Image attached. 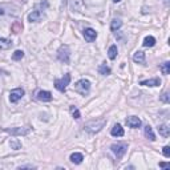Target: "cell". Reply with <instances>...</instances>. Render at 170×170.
Returning a JSON list of instances; mask_svg holds the SVG:
<instances>
[{
	"label": "cell",
	"instance_id": "cell-1",
	"mask_svg": "<svg viewBox=\"0 0 170 170\" xmlns=\"http://www.w3.org/2000/svg\"><path fill=\"white\" fill-rule=\"evenodd\" d=\"M75 91L79 92L80 95H82V96L88 95L89 91H91V82H89L88 80H85V79L79 80V81L75 84Z\"/></svg>",
	"mask_w": 170,
	"mask_h": 170
},
{
	"label": "cell",
	"instance_id": "cell-2",
	"mask_svg": "<svg viewBox=\"0 0 170 170\" xmlns=\"http://www.w3.org/2000/svg\"><path fill=\"white\" fill-rule=\"evenodd\" d=\"M69 81H71V75H64V77L61 79H56L55 80V88L60 92H65L66 86L69 85Z\"/></svg>",
	"mask_w": 170,
	"mask_h": 170
},
{
	"label": "cell",
	"instance_id": "cell-3",
	"mask_svg": "<svg viewBox=\"0 0 170 170\" xmlns=\"http://www.w3.org/2000/svg\"><path fill=\"white\" fill-rule=\"evenodd\" d=\"M104 125H105V121L102 120V121H91V122H88V124L85 125V130H88V132H91V133H96V132H98V130H101L102 128H104Z\"/></svg>",
	"mask_w": 170,
	"mask_h": 170
},
{
	"label": "cell",
	"instance_id": "cell-4",
	"mask_svg": "<svg viewBox=\"0 0 170 170\" xmlns=\"http://www.w3.org/2000/svg\"><path fill=\"white\" fill-rule=\"evenodd\" d=\"M112 152L116 154V157L117 158H121L122 156L126 153V149H128V146H126V144H113L111 146Z\"/></svg>",
	"mask_w": 170,
	"mask_h": 170
},
{
	"label": "cell",
	"instance_id": "cell-5",
	"mask_svg": "<svg viewBox=\"0 0 170 170\" xmlns=\"http://www.w3.org/2000/svg\"><path fill=\"white\" fill-rule=\"evenodd\" d=\"M57 57L63 63H69V47L68 45H61L57 52Z\"/></svg>",
	"mask_w": 170,
	"mask_h": 170
},
{
	"label": "cell",
	"instance_id": "cell-6",
	"mask_svg": "<svg viewBox=\"0 0 170 170\" xmlns=\"http://www.w3.org/2000/svg\"><path fill=\"white\" fill-rule=\"evenodd\" d=\"M23 96H24V89L16 88V89H13V91H11V93H9V100H11V102H18Z\"/></svg>",
	"mask_w": 170,
	"mask_h": 170
},
{
	"label": "cell",
	"instance_id": "cell-7",
	"mask_svg": "<svg viewBox=\"0 0 170 170\" xmlns=\"http://www.w3.org/2000/svg\"><path fill=\"white\" fill-rule=\"evenodd\" d=\"M41 16H43V8L39 9V5H36V7H35V11H32V13H29L28 20H29L31 23H32V21L36 23V21H40Z\"/></svg>",
	"mask_w": 170,
	"mask_h": 170
},
{
	"label": "cell",
	"instance_id": "cell-8",
	"mask_svg": "<svg viewBox=\"0 0 170 170\" xmlns=\"http://www.w3.org/2000/svg\"><path fill=\"white\" fill-rule=\"evenodd\" d=\"M5 132L12 136H27L31 132V129L29 128H15V129H5Z\"/></svg>",
	"mask_w": 170,
	"mask_h": 170
},
{
	"label": "cell",
	"instance_id": "cell-9",
	"mask_svg": "<svg viewBox=\"0 0 170 170\" xmlns=\"http://www.w3.org/2000/svg\"><path fill=\"white\" fill-rule=\"evenodd\" d=\"M84 37H85V40L88 43H92V41H95L96 40V37H97V32H96L95 29H92V28H86L84 31Z\"/></svg>",
	"mask_w": 170,
	"mask_h": 170
},
{
	"label": "cell",
	"instance_id": "cell-10",
	"mask_svg": "<svg viewBox=\"0 0 170 170\" xmlns=\"http://www.w3.org/2000/svg\"><path fill=\"white\" fill-rule=\"evenodd\" d=\"M126 125L129 126V128H140L141 126V120L138 117H134V116H132V117H128L126 118Z\"/></svg>",
	"mask_w": 170,
	"mask_h": 170
},
{
	"label": "cell",
	"instance_id": "cell-11",
	"mask_svg": "<svg viewBox=\"0 0 170 170\" xmlns=\"http://www.w3.org/2000/svg\"><path fill=\"white\" fill-rule=\"evenodd\" d=\"M37 98L40 101H51L52 100V93L48 91H39L37 92Z\"/></svg>",
	"mask_w": 170,
	"mask_h": 170
},
{
	"label": "cell",
	"instance_id": "cell-12",
	"mask_svg": "<svg viewBox=\"0 0 170 170\" xmlns=\"http://www.w3.org/2000/svg\"><path fill=\"white\" fill-rule=\"evenodd\" d=\"M111 134L113 136V137H122V136H124V129L121 128V125H120V124H116L112 128Z\"/></svg>",
	"mask_w": 170,
	"mask_h": 170
},
{
	"label": "cell",
	"instance_id": "cell-13",
	"mask_svg": "<svg viewBox=\"0 0 170 170\" xmlns=\"http://www.w3.org/2000/svg\"><path fill=\"white\" fill-rule=\"evenodd\" d=\"M140 85H144V86H158V85H161V80H159V79L144 80V81L140 82Z\"/></svg>",
	"mask_w": 170,
	"mask_h": 170
},
{
	"label": "cell",
	"instance_id": "cell-14",
	"mask_svg": "<svg viewBox=\"0 0 170 170\" xmlns=\"http://www.w3.org/2000/svg\"><path fill=\"white\" fill-rule=\"evenodd\" d=\"M12 47V41L9 39H5V37H0V49L5 51V49H9Z\"/></svg>",
	"mask_w": 170,
	"mask_h": 170
},
{
	"label": "cell",
	"instance_id": "cell-15",
	"mask_svg": "<svg viewBox=\"0 0 170 170\" xmlns=\"http://www.w3.org/2000/svg\"><path fill=\"white\" fill-rule=\"evenodd\" d=\"M133 60L136 63H138V64H142V63H145V53L142 51H137L134 53V56H133Z\"/></svg>",
	"mask_w": 170,
	"mask_h": 170
},
{
	"label": "cell",
	"instance_id": "cell-16",
	"mask_svg": "<svg viewBox=\"0 0 170 170\" xmlns=\"http://www.w3.org/2000/svg\"><path fill=\"white\" fill-rule=\"evenodd\" d=\"M82 159H84V156L81 154V153H73V154H71V161L73 162V164H81Z\"/></svg>",
	"mask_w": 170,
	"mask_h": 170
},
{
	"label": "cell",
	"instance_id": "cell-17",
	"mask_svg": "<svg viewBox=\"0 0 170 170\" xmlns=\"http://www.w3.org/2000/svg\"><path fill=\"white\" fill-rule=\"evenodd\" d=\"M145 136H146V138H149L150 141H154L156 140V136H154V133H153L152 126H149V125L145 126Z\"/></svg>",
	"mask_w": 170,
	"mask_h": 170
},
{
	"label": "cell",
	"instance_id": "cell-18",
	"mask_svg": "<svg viewBox=\"0 0 170 170\" xmlns=\"http://www.w3.org/2000/svg\"><path fill=\"white\" fill-rule=\"evenodd\" d=\"M11 31L13 33H20L23 31V24H21V21H15L13 24L11 25Z\"/></svg>",
	"mask_w": 170,
	"mask_h": 170
},
{
	"label": "cell",
	"instance_id": "cell-19",
	"mask_svg": "<svg viewBox=\"0 0 170 170\" xmlns=\"http://www.w3.org/2000/svg\"><path fill=\"white\" fill-rule=\"evenodd\" d=\"M158 132H159V134L164 136V137H169V134H170V129L168 128V125H159Z\"/></svg>",
	"mask_w": 170,
	"mask_h": 170
},
{
	"label": "cell",
	"instance_id": "cell-20",
	"mask_svg": "<svg viewBox=\"0 0 170 170\" xmlns=\"http://www.w3.org/2000/svg\"><path fill=\"white\" fill-rule=\"evenodd\" d=\"M98 72H100V75L108 76V75H111V68H109L106 64H101L98 66Z\"/></svg>",
	"mask_w": 170,
	"mask_h": 170
},
{
	"label": "cell",
	"instance_id": "cell-21",
	"mask_svg": "<svg viewBox=\"0 0 170 170\" xmlns=\"http://www.w3.org/2000/svg\"><path fill=\"white\" fill-rule=\"evenodd\" d=\"M108 56H109V59H111V60H114L116 57H117V47H116V45L109 47Z\"/></svg>",
	"mask_w": 170,
	"mask_h": 170
},
{
	"label": "cell",
	"instance_id": "cell-22",
	"mask_svg": "<svg viewBox=\"0 0 170 170\" xmlns=\"http://www.w3.org/2000/svg\"><path fill=\"white\" fill-rule=\"evenodd\" d=\"M156 44V39L153 36H146L144 40V47H153Z\"/></svg>",
	"mask_w": 170,
	"mask_h": 170
},
{
	"label": "cell",
	"instance_id": "cell-23",
	"mask_svg": "<svg viewBox=\"0 0 170 170\" xmlns=\"http://www.w3.org/2000/svg\"><path fill=\"white\" fill-rule=\"evenodd\" d=\"M121 25H122V21H121V20L114 19V20L112 21V24H111V29H112V31H117L118 28H121Z\"/></svg>",
	"mask_w": 170,
	"mask_h": 170
},
{
	"label": "cell",
	"instance_id": "cell-24",
	"mask_svg": "<svg viewBox=\"0 0 170 170\" xmlns=\"http://www.w3.org/2000/svg\"><path fill=\"white\" fill-rule=\"evenodd\" d=\"M23 57H24V52H23V51H19V49L13 52V55H12V59L15 60V61H19V60H21Z\"/></svg>",
	"mask_w": 170,
	"mask_h": 170
},
{
	"label": "cell",
	"instance_id": "cell-25",
	"mask_svg": "<svg viewBox=\"0 0 170 170\" xmlns=\"http://www.w3.org/2000/svg\"><path fill=\"white\" fill-rule=\"evenodd\" d=\"M161 71L164 75H169L170 73V63L169 61H165L164 64H161Z\"/></svg>",
	"mask_w": 170,
	"mask_h": 170
},
{
	"label": "cell",
	"instance_id": "cell-26",
	"mask_svg": "<svg viewBox=\"0 0 170 170\" xmlns=\"http://www.w3.org/2000/svg\"><path fill=\"white\" fill-rule=\"evenodd\" d=\"M11 148L15 149V150H19V149L21 148V142L18 141V140H12L11 141Z\"/></svg>",
	"mask_w": 170,
	"mask_h": 170
},
{
	"label": "cell",
	"instance_id": "cell-27",
	"mask_svg": "<svg viewBox=\"0 0 170 170\" xmlns=\"http://www.w3.org/2000/svg\"><path fill=\"white\" fill-rule=\"evenodd\" d=\"M71 113H72V116L75 117L76 120H79L81 116H80V112H79V109L76 108V106H71Z\"/></svg>",
	"mask_w": 170,
	"mask_h": 170
},
{
	"label": "cell",
	"instance_id": "cell-28",
	"mask_svg": "<svg viewBox=\"0 0 170 170\" xmlns=\"http://www.w3.org/2000/svg\"><path fill=\"white\" fill-rule=\"evenodd\" d=\"M162 153H164L165 157H170V146H165L164 150H162Z\"/></svg>",
	"mask_w": 170,
	"mask_h": 170
},
{
	"label": "cell",
	"instance_id": "cell-29",
	"mask_svg": "<svg viewBox=\"0 0 170 170\" xmlns=\"http://www.w3.org/2000/svg\"><path fill=\"white\" fill-rule=\"evenodd\" d=\"M159 168L162 169H170V164H168V162H159Z\"/></svg>",
	"mask_w": 170,
	"mask_h": 170
},
{
	"label": "cell",
	"instance_id": "cell-30",
	"mask_svg": "<svg viewBox=\"0 0 170 170\" xmlns=\"http://www.w3.org/2000/svg\"><path fill=\"white\" fill-rule=\"evenodd\" d=\"M161 100L164 102H169V93H164V95H162V97H161Z\"/></svg>",
	"mask_w": 170,
	"mask_h": 170
},
{
	"label": "cell",
	"instance_id": "cell-31",
	"mask_svg": "<svg viewBox=\"0 0 170 170\" xmlns=\"http://www.w3.org/2000/svg\"><path fill=\"white\" fill-rule=\"evenodd\" d=\"M3 13H4V12H3V9L0 8V15H3Z\"/></svg>",
	"mask_w": 170,
	"mask_h": 170
},
{
	"label": "cell",
	"instance_id": "cell-32",
	"mask_svg": "<svg viewBox=\"0 0 170 170\" xmlns=\"http://www.w3.org/2000/svg\"><path fill=\"white\" fill-rule=\"evenodd\" d=\"M113 2H114V3H118V2H121V0H113Z\"/></svg>",
	"mask_w": 170,
	"mask_h": 170
}]
</instances>
